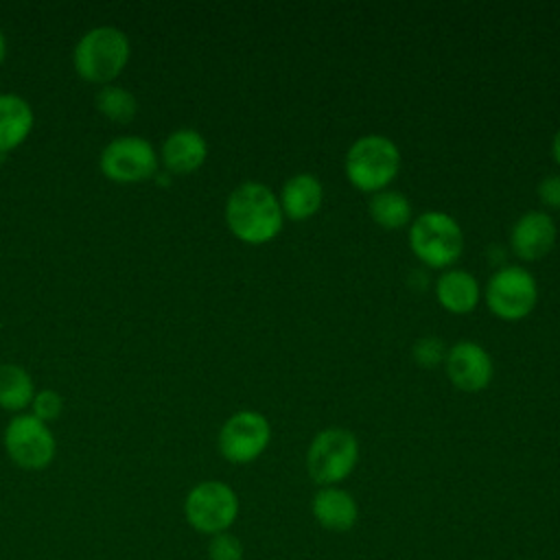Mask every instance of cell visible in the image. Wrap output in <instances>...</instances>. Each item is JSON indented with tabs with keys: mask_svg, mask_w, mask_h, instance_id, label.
<instances>
[{
	"mask_svg": "<svg viewBox=\"0 0 560 560\" xmlns=\"http://www.w3.org/2000/svg\"><path fill=\"white\" fill-rule=\"evenodd\" d=\"M343 168L354 188L378 192L398 175L400 151L392 138L383 133H365L348 147Z\"/></svg>",
	"mask_w": 560,
	"mask_h": 560,
	"instance_id": "cell-2",
	"label": "cell"
},
{
	"mask_svg": "<svg viewBox=\"0 0 560 560\" xmlns=\"http://www.w3.org/2000/svg\"><path fill=\"white\" fill-rule=\"evenodd\" d=\"M409 247L429 267H451L464 252L462 225L442 210H427L411 221Z\"/></svg>",
	"mask_w": 560,
	"mask_h": 560,
	"instance_id": "cell-4",
	"label": "cell"
},
{
	"mask_svg": "<svg viewBox=\"0 0 560 560\" xmlns=\"http://www.w3.org/2000/svg\"><path fill=\"white\" fill-rule=\"evenodd\" d=\"M411 357L420 368H435L446 357V346L435 335H424L411 346Z\"/></svg>",
	"mask_w": 560,
	"mask_h": 560,
	"instance_id": "cell-21",
	"label": "cell"
},
{
	"mask_svg": "<svg viewBox=\"0 0 560 560\" xmlns=\"http://www.w3.org/2000/svg\"><path fill=\"white\" fill-rule=\"evenodd\" d=\"M488 308L505 322L527 317L538 302V282L534 273L521 265L499 267L486 284Z\"/></svg>",
	"mask_w": 560,
	"mask_h": 560,
	"instance_id": "cell-7",
	"label": "cell"
},
{
	"mask_svg": "<svg viewBox=\"0 0 560 560\" xmlns=\"http://www.w3.org/2000/svg\"><path fill=\"white\" fill-rule=\"evenodd\" d=\"M31 407H33V416L48 424L61 416L63 398L55 389H39L35 392Z\"/></svg>",
	"mask_w": 560,
	"mask_h": 560,
	"instance_id": "cell-23",
	"label": "cell"
},
{
	"mask_svg": "<svg viewBox=\"0 0 560 560\" xmlns=\"http://www.w3.org/2000/svg\"><path fill=\"white\" fill-rule=\"evenodd\" d=\"M225 223L238 241L262 245L280 234L284 214L278 195L269 186L243 182L225 201Z\"/></svg>",
	"mask_w": 560,
	"mask_h": 560,
	"instance_id": "cell-1",
	"label": "cell"
},
{
	"mask_svg": "<svg viewBox=\"0 0 560 560\" xmlns=\"http://www.w3.org/2000/svg\"><path fill=\"white\" fill-rule=\"evenodd\" d=\"M311 512L324 529L337 534L350 532L359 521V505L354 497L339 486L319 488L311 501Z\"/></svg>",
	"mask_w": 560,
	"mask_h": 560,
	"instance_id": "cell-13",
	"label": "cell"
},
{
	"mask_svg": "<svg viewBox=\"0 0 560 560\" xmlns=\"http://www.w3.org/2000/svg\"><path fill=\"white\" fill-rule=\"evenodd\" d=\"M238 516V497L225 481L206 479L195 483L184 499L186 523L203 536L230 532Z\"/></svg>",
	"mask_w": 560,
	"mask_h": 560,
	"instance_id": "cell-6",
	"label": "cell"
},
{
	"mask_svg": "<svg viewBox=\"0 0 560 560\" xmlns=\"http://www.w3.org/2000/svg\"><path fill=\"white\" fill-rule=\"evenodd\" d=\"M35 385L31 374L18 363H0V407L22 411L33 402Z\"/></svg>",
	"mask_w": 560,
	"mask_h": 560,
	"instance_id": "cell-18",
	"label": "cell"
},
{
	"mask_svg": "<svg viewBox=\"0 0 560 560\" xmlns=\"http://www.w3.org/2000/svg\"><path fill=\"white\" fill-rule=\"evenodd\" d=\"M33 122V107L26 98L0 94V153L20 147L28 138Z\"/></svg>",
	"mask_w": 560,
	"mask_h": 560,
	"instance_id": "cell-17",
	"label": "cell"
},
{
	"mask_svg": "<svg viewBox=\"0 0 560 560\" xmlns=\"http://www.w3.org/2000/svg\"><path fill=\"white\" fill-rule=\"evenodd\" d=\"M357 462L359 440L350 429L343 427L322 429L311 440L306 451V472L322 488L337 486L350 477Z\"/></svg>",
	"mask_w": 560,
	"mask_h": 560,
	"instance_id": "cell-5",
	"label": "cell"
},
{
	"mask_svg": "<svg viewBox=\"0 0 560 560\" xmlns=\"http://www.w3.org/2000/svg\"><path fill=\"white\" fill-rule=\"evenodd\" d=\"M538 199L542 206L560 210V175L551 173L538 182Z\"/></svg>",
	"mask_w": 560,
	"mask_h": 560,
	"instance_id": "cell-24",
	"label": "cell"
},
{
	"mask_svg": "<svg viewBox=\"0 0 560 560\" xmlns=\"http://www.w3.org/2000/svg\"><path fill=\"white\" fill-rule=\"evenodd\" d=\"M243 558H245L243 542L234 534L221 532L217 536H210L208 560H243Z\"/></svg>",
	"mask_w": 560,
	"mask_h": 560,
	"instance_id": "cell-22",
	"label": "cell"
},
{
	"mask_svg": "<svg viewBox=\"0 0 560 560\" xmlns=\"http://www.w3.org/2000/svg\"><path fill=\"white\" fill-rule=\"evenodd\" d=\"M282 214L293 221H304L313 217L324 201V186L313 173H295L280 188Z\"/></svg>",
	"mask_w": 560,
	"mask_h": 560,
	"instance_id": "cell-15",
	"label": "cell"
},
{
	"mask_svg": "<svg viewBox=\"0 0 560 560\" xmlns=\"http://www.w3.org/2000/svg\"><path fill=\"white\" fill-rule=\"evenodd\" d=\"M129 39L116 26H96L74 46L72 63L83 81L109 85L129 61Z\"/></svg>",
	"mask_w": 560,
	"mask_h": 560,
	"instance_id": "cell-3",
	"label": "cell"
},
{
	"mask_svg": "<svg viewBox=\"0 0 560 560\" xmlns=\"http://www.w3.org/2000/svg\"><path fill=\"white\" fill-rule=\"evenodd\" d=\"M438 302L457 315L470 313L481 298L477 278L466 269H446L435 282Z\"/></svg>",
	"mask_w": 560,
	"mask_h": 560,
	"instance_id": "cell-16",
	"label": "cell"
},
{
	"mask_svg": "<svg viewBox=\"0 0 560 560\" xmlns=\"http://www.w3.org/2000/svg\"><path fill=\"white\" fill-rule=\"evenodd\" d=\"M448 381L462 392H481L492 381V359L477 341H457L444 357Z\"/></svg>",
	"mask_w": 560,
	"mask_h": 560,
	"instance_id": "cell-11",
	"label": "cell"
},
{
	"mask_svg": "<svg viewBox=\"0 0 560 560\" xmlns=\"http://www.w3.org/2000/svg\"><path fill=\"white\" fill-rule=\"evenodd\" d=\"M271 442L269 420L254 409L232 413L219 429L217 446L223 459L230 464H249L258 459Z\"/></svg>",
	"mask_w": 560,
	"mask_h": 560,
	"instance_id": "cell-10",
	"label": "cell"
},
{
	"mask_svg": "<svg viewBox=\"0 0 560 560\" xmlns=\"http://www.w3.org/2000/svg\"><path fill=\"white\" fill-rule=\"evenodd\" d=\"M556 221L549 212L527 210L510 230V247L521 260H538L553 249Z\"/></svg>",
	"mask_w": 560,
	"mask_h": 560,
	"instance_id": "cell-12",
	"label": "cell"
},
{
	"mask_svg": "<svg viewBox=\"0 0 560 560\" xmlns=\"http://www.w3.org/2000/svg\"><path fill=\"white\" fill-rule=\"evenodd\" d=\"M98 168L107 179L118 184L144 182L158 171V153L147 138L118 136L101 151Z\"/></svg>",
	"mask_w": 560,
	"mask_h": 560,
	"instance_id": "cell-9",
	"label": "cell"
},
{
	"mask_svg": "<svg viewBox=\"0 0 560 560\" xmlns=\"http://www.w3.org/2000/svg\"><path fill=\"white\" fill-rule=\"evenodd\" d=\"M368 210L372 221L385 230H398L411 221V203L400 190L385 188V190L372 192L368 201Z\"/></svg>",
	"mask_w": 560,
	"mask_h": 560,
	"instance_id": "cell-19",
	"label": "cell"
},
{
	"mask_svg": "<svg viewBox=\"0 0 560 560\" xmlns=\"http://www.w3.org/2000/svg\"><path fill=\"white\" fill-rule=\"evenodd\" d=\"M96 109L114 122H129L138 112V101L129 90L109 83L96 92Z\"/></svg>",
	"mask_w": 560,
	"mask_h": 560,
	"instance_id": "cell-20",
	"label": "cell"
},
{
	"mask_svg": "<svg viewBox=\"0 0 560 560\" xmlns=\"http://www.w3.org/2000/svg\"><path fill=\"white\" fill-rule=\"evenodd\" d=\"M208 158L206 138L190 127L175 129L162 144V164L173 175H186L197 171Z\"/></svg>",
	"mask_w": 560,
	"mask_h": 560,
	"instance_id": "cell-14",
	"label": "cell"
},
{
	"mask_svg": "<svg viewBox=\"0 0 560 560\" xmlns=\"http://www.w3.org/2000/svg\"><path fill=\"white\" fill-rule=\"evenodd\" d=\"M4 55H7V39H4V33L0 28V61L4 59Z\"/></svg>",
	"mask_w": 560,
	"mask_h": 560,
	"instance_id": "cell-26",
	"label": "cell"
},
{
	"mask_svg": "<svg viewBox=\"0 0 560 560\" xmlns=\"http://www.w3.org/2000/svg\"><path fill=\"white\" fill-rule=\"evenodd\" d=\"M4 451L22 470H44L52 464L57 442L46 422L33 413H20L4 429Z\"/></svg>",
	"mask_w": 560,
	"mask_h": 560,
	"instance_id": "cell-8",
	"label": "cell"
},
{
	"mask_svg": "<svg viewBox=\"0 0 560 560\" xmlns=\"http://www.w3.org/2000/svg\"><path fill=\"white\" fill-rule=\"evenodd\" d=\"M551 155H553V160L560 164V129L556 131V136H553V140H551Z\"/></svg>",
	"mask_w": 560,
	"mask_h": 560,
	"instance_id": "cell-25",
	"label": "cell"
}]
</instances>
